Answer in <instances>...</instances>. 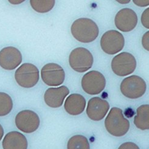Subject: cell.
Returning a JSON list of instances; mask_svg holds the SVG:
<instances>
[{
	"label": "cell",
	"instance_id": "obj_24",
	"mask_svg": "<svg viewBox=\"0 0 149 149\" xmlns=\"http://www.w3.org/2000/svg\"><path fill=\"white\" fill-rule=\"evenodd\" d=\"M133 2L141 7L149 6V0H133Z\"/></svg>",
	"mask_w": 149,
	"mask_h": 149
},
{
	"label": "cell",
	"instance_id": "obj_4",
	"mask_svg": "<svg viewBox=\"0 0 149 149\" xmlns=\"http://www.w3.org/2000/svg\"><path fill=\"white\" fill-rule=\"evenodd\" d=\"M15 77L19 86L24 88H33L40 80V71L35 65L24 63L15 71Z\"/></svg>",
	"mask_w": 149,
	"mask_h": 149
},
{
	"label": "cell",
	"instance_id": "obj_25",
	"mask_svg": "<svg viewBox=\"0 0 149 149\" xmlns=\"http://www.w3.org/2000/svg\"><path fill=\"white\" fill-rule=\"evenodd\" d=\"M3 136H4V129H3V127L0 124V141L2 139Z\"/></svg>",
	"mask_w": 149,
	"mask_h": 149
},
{
	"label": "cell",
	"instance_id": "obj_12",
	"mask_svg": "<svg viewBox=\"0 0 149 149\" xmlns=\"http://www.w3.org/2000/svg\"><path fill=\"white\" fill-rule=\"evenodd\" d=\"M22 62V55L17 48L7 47L0 50V66L7 70H12L19 66Z\"/></svg>",
	"mask_w": 149,
	"mask_h": 149
},
{
	"label": "cell",
	"instance_id": "obj_2",
	"mask_svg": "<svg viewBox=\"0 0 149 149\" xmlns=\"http://www.w3.org/2000/svg\"><path fill=\"white\" fill-rule=\"evenodd\" d=\"M105 126L107 131L113 136L121 137L128 133L130 128L129 120L125 118L123 111L117 107L110 110L105 120Z\"/></svg>",
	"mask_w": 149,
	"mask_h": 149
},
{
	"label": "cell",
	"instance_id": "obj_23",
	"mask_svg": "<svg viewBox=\"0 0 149 149\" xmlns=\"http://www.w3.org/2000/svg\"><path fill=\"white\" fill-rule=\"evenodd\" d=\"M142 45L146 50L149 52V31L146 32L142 37Z\"/></svg>",
	"mask_w": 149,
	"mask_h": 149
},
{
	"label": "cell",
	"instance_id": "obj_11",
	"mask_svg": "<svg viewBox=\"0 0 149 149\" xmlns=\"http://www.w3.org/2000/svg\"><path fill=\"white\" fill-rule=\"evenodd\" d=\"M138 24V17L133 9L123 8L117 12L115 17V24L121 32H128L135 29Z\"/></svg>",
	"mask_w": 149,
	"mask_h": 149
},
{
	"label": "cell",
	"instance_id": "obj_1",
	"mask_svg": "<svg viewBox=\"0 0 149 149\" xmlns=\"http://www.w3.org/2000/svg\"><path fill=\"white\" fill-rule=\"evenodd\" d=\"M71 33L76 40L83 43L92 42L99 35L97 24L89 18L76 19L71 26Z\"/></svg>",
	"mask_w": 149,
	"mask_h": 149
},
{
	"label": "cell",
	"instance_id": "obj_22",
	"mask_svg": "<svg viewBox=\"0 0 149 149\" xmlns=\"http://www.w3.org/2000/svg\"><path fill=\"white\" fill-rule=\"evenodd\" d=\"M118 149H140L136 143L133 142H125L119 146Z\"/></svg>",
	"mask_w": 149,
	"mask_h": 149
},
{
	"label": "cell",
	"instance_id": "obj_27",
	"mask_svg": "<svg viewBox=\"0 0 149 149\" xmlns=\"http://www.w3.org/2000/svg\"><path fill=\"white\" fill-rule=\"evenodd\" d=\"M116 1H118V2L120 3V4H128V3L130 2V0H125V1H121V0H116Z\"/></svg>",
	"mask_w": 149,
	"mask_h": 149
},
{
	"label": "cell",
	"instance_id": "obj_5",
	"mask_svg": "<svg viewBox=\"0 0 149 149\" xmlns=\"http://www.w3.org/2000/svg\"><path fill=\"white\" fill-rule=\"evenodd\" d=\"M69 64L76 72H85L92 68L93 56L86 48L77 47L70 54Z\"/></svg>",
	"mask_w": 149,
	"mask_h": 149
},
{
	"label": "cell",
	"instance_id": "obj_6",
	"mask_svg": "<svg viewBox=\"0 0 149 149\" xmlns=\"http://www.w3.org/2000/svg\"><path fill=\"white\" fill-rule=\"evenodd\" d=\"M137 65L136 58L129 52H123L115 56L111 62V68L116 75L123 77L133 73Z\"/></svg>",
	"mask_w": 149,
	"mask_h": 149
},
{
	"label": "cell",
	"instance_id": "obj_14",
	"mask_svg": "<svg viewBox=\"0 0 149 149\" xmlns=\"http://www.w3.org/2000/svg\"><path fill=\"white\" fill-rule=\"evenodd\" d=\"M69 93V89L64 85L57 88H49L45 93V102L50 108H60L63 105L65 97Z\"/></svg>",
	"mask_w": 149,
	"mask_h": 149
},
{
	"label": "cell",
	"instance_id": "obj_16",
	"mask_svg": "<svg viewBox=\"0 0 149 149\" xmlns=\"http://www.w3.org/2000/svg\"><path fill=\"white\" fill-rule=\"evenodd\" d=\"M27 147L26 137L17 131L9 132L2 141L3 149H27Z\"/></svg>",
	"mask_w": 149,
	"mask_h": 149
},
{
	"label": "cell",
	"instance_id": "obj_10",
	"mask_svg": "<svg viewBox=\"0 0 149 149\" xmlns=\"http://www.w3.org/2000/svg\"><path fill=\"white\" fill-rule=\"evenodd\" d=\"M41 77L48 86H60L64 83L65 73L63 68L56 63H47L41 70Z\"/></svg>",
	"mask_w": 149,
	"mask_h": 149
},
{
	"label": "cell",
	"instance_id": "obj_13",
	"mask_svg": "<svg viewBox=\"0 0 149 149\" xmlns=\"http://www.w3.org/2000/svg\"><path fill=\"white\" fill-rule=\"evenodd\" d=\"M110 105L106 100L98 97L90 99L86 108L87 116L91 120L100 121L102 120L109 111Z\"/></svg>",
	"mask_w": 149,
	"mask_h": 149
},
{
	"label": "cell",
	"instance_id": "obj_9",
	"mask_svg": "<svg viewBox=\"0 0 149 149\" xmlns=\"http://www.w3.org/2000/svg\"><path fill=\"white\" fill-rule=\"evenodd\" d=\"M15 124L17 128L22 132L32 133L38 129L40 120L36 113L30 110H24L17 114Z\"/></svg>",
	"mask_w": 149,
	"mask_h": 149
},
{
	"label": "cell",
	"instance_id": "obj_8",
	"mask_svg": "<svg viewBox=\"0 0 149 149\" xmlns=\"http://www.w3.org/2000/svg\"><path fill=\"white\" fill-rule=\"evenodd\" d=\"M106 80L101 72L92 70L84 74L82 78V88L89 95H97L105 89Z\"/></svg>",
	"mask_w": 149,
	"mask_h": 149
},
{
	"label": "cell",
	"instance_id": "obj_7",
	"mask_svg": "<svg viewBox=\"0 0 149 149\" xmlns=\"http://www.w3.org/2000/svg\"><path fill=\"white\" fill-rule=\"evenodd\" d=\"M125 39L123 35L116 30H109L102 35L100 39V46L104 52L108 55L118 53L123 49Z\"/></svg>",
	"mask_w": 149,
	"mask_h": 149
},
{
	"label": "cell",
	"instance_id": "obj_17",
	"mask_svg": "<svg viewBox=\"0 0 149 149\" xmlns=\"http://www.w3.org/2000/svg\"><path fill=\"white\" fill-rule=\"evenodd\" d=\"M134 124L139 129L149 130V105H142L137 108Z\"/></svg>",
	"mask_w": 149,
	"mask_h": 149
},
{
	"label": "cell",
	"instance_id": "obj_26",
	"mask_svg": "<svg viewBox=\"0 0 149 149\" xmlns=\"http://www.w3.org/2000/svg\"><path fill=\"white\" fill-rule=\"evenodd\" d=\"M24 0H22V1H10L9 0V2L11 3V4H21V3L24 2Z\"/></svg>",
	"mask_w": 149,
	"mask_h": 149
},
{
	"label": "cell",
	"instance_id": "obj_20",
	"mask_svg": "<svg viewBox=\"0 0 149 149\" xmlns=\"http://www.w3.org/2000/svg\"><path fill=\"white\" fill-rule=\"evenodd\" d=\"M13 108V101L7 93L0 92V117L8 115Z\"/></svg>",
	"mask_w": 149,
	"mask_h": 149
},
{
	"label": "cell",
	"instance_id": "obj_3",
	"mask_svg": "<svg viewBox=\"0 0 149 149\" xmlns=\"http://www.w3.org/2000/svg\"><path fill=\"white\" fill-rule=\"evenodd\" d=\"M120 89L125 97L130 99H138L145 94L146 83L142 77L131 75L123 80Z\"/></svg>",
	"mask_w": 149,
	"mask_h": 149
},
{
	"label": "cell",
	"instance_id": "obj_19",
	"mask_svg": "<svg viewBox=\"0 0 149 149\" xmlns=\"http://www.w3.org/2000/svg\"><path fill=\"white\" fill-rule=\"evenodd\" d=\"M32 8L38 13H47L53 9L55 0H30Z\"/></svg>",
	"mask_w": 149,
	"mask_h": 149
},
{
	"label": "cell",
	"instance_id": "obj_15",
	"mask_svg": "<svg viewBox=\"0 0 149 149\" xmlns=\"http://www.w3.org/2000/svg\"><path fill=\"white\" fill-rule=\"evenodd\" d=\"M86 100L80 94L74 93L68 96L65 100L64 108L67 113L71 116H78L85 111Z\"/></svg>",
	"mask_w": 149,
	"mask_h": 149
},
{
	"label": "cell",
	"instance_id": "obj_18",
	"mask_svg": "<svg viewBox=\"0 0 149 149\" xmlns=\"http://www.w3.org/2000/svg\"><path fill=\"white\" fill-rule=\"evenodd\" d=\"M68 149H91L89 141L85 136L75 135L69 139L67 145Z\"/></svg>",
	"mask_w": 149,
	"mask_h": 149
},
{
	"label": "cell",
	"instance_id": "obj_21",
	"mask_svg": "<svg viewBox=\"0 0 149 149\" xmlns=\"http://www.w3.org/2000/svg\"><path fill=\"white\" fill-rule=\"evenodd\" d=\"M141 23L144 27L149 29V7L143 11L141 15Z\"/></svg>",
	"mask_w": 149,
	"mask_h": 149
}]
</instances>
